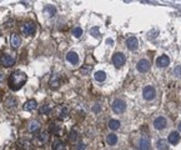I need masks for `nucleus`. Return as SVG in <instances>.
<instances>
[{
	"label": "nucleus",
	"mask_w": 181,
	"mask_h": 150,
	"mask_svg": "<svg viewBox=\"0 0 181 150\" xmlns=\"http://www.w3.org/2000/svg\"><path fill=\"white\" fill-rule=\"evenodd\" d=\"M143 95H144V99L145 100L150 101V100H152L155 98V95H156V90H155V88L151 86V85L145 86L144 90H143Z\"/></svg>",
	"instance_id": "obj_7"
},
{
	"label": "nucleus",
	"mask_w": 181,
	"mask_h": 150,
	"mask_svg": "<svg viewBox=\"0 0 181 150\" xmlns=\"http://www.w3.org/2000/svg\"><path fill=\"white\" fill-rule=\"evenodd\" d=\"M76 139H77V131H76L75 129H73V130L70 131V134H69V140H70L71 143H74Z\"/></svg>",
	"instance_id": "obj_31"
},
{
	"label": "nucleus",
	"mask_w": 181,
	"mask_h": 150,
	"mask_svg": "<svg viewBox=\"0 0 181 150\" xmlns=\"http://www.w3.org/2000/svg\"><path fill=\"white\" fill-rule=\"evenodd\" d=\"M106 43H108V44H112L114 42H112V40H111V39H108V40H106Z\"/></svg>",
	"instance_id": "obj_38"
},
{
	"label": "nucleus",
	"mask_w": 181,
	"mask_h": 150,
	"mask_svg": "<svg viewBox=\"0 0 181 150\" xmlns=\"http://www.w3.org/2000/svg\"><path fill=\"white\" fill-rule=\"evenodd\" d=\"M19 150H34V145L29 139H20L18 141Z\"/></svg>",
	"instance_id": "obj_9"
},
{
	"label": "nucleus",
	"mask_w": 181,
	"mask_h": 150,
	"mask_svg": "<svg viewBox=\"0 0 181 150\" xmlns=\"http://www.w3.org/2000/svg\"><path fill=\"white\" fill-rule=\"evenodd\" d=\"M69 115V108L66 105H60L56 108V116L58 119H66Z\"/></svg>",
	"instance_id": "obj_10"
},
{
	"label": "nucleus",
	"mask_w": 181,
	"mask_h": 150,
	"mask_svg": "<svg viewBox=\"0 0 181 150\" xmlns=\"http://www.w3.org/2000/svg\"><path fill=\"white\" fill-rule=\"evenodd\" d=\"M66 60H68L70 64L76 65L77 63H79V57H77V54H76V53H74V51H69V53L66 54Z\"/></svg>",
	"instance_id": "obj_18"
},
{
	"label": "nucleus",
	"mask_w": 181,
	"mask_h": 150,
	"mask_svg": "<svg viewBox=\"0 0 181 150\" xmlns=\"http://www.w3.org/2000/svg\"><path fill=\"white\" fill-rule=\"evenodd\" d=\"M106 143L109 145H115L116 143H118V136H116L115 134H109L108 138H106Z\"/></svg>",
	"instance_id": "obj_26"
},
{
	"label": "nucleus",
	"mask_w": 181,
	"mask_h": 150,
	"mask_svg": "<svg viewBox=\"0 0 181 150\" xmlns=\"http://www.w3.org/2000/svg\"><path fill=\"white\" fill-rule=\"evenodd\" d=\"M109 128H110L111 130H118V129L120 128V121H119V120H115V119L110 120V121H109Z\"/></svg>",
	"instance_id": "obj_27"
},
{
	"label": "nucleus",
	"mask_w": 181,
	"mask_h": 150,
	"mask_svg": "<svg viewBox=\"0 0 181 150\" xmlns=\"http://www.w3.org/2000/svg\"><path fill=\"white\" fill-rule=\"evenodd\" d=\"M167 141L172 145H176L179 141H180V134L177 131H172L169 134V138H167Z\"/></svg>",
	"instance_id": "obj_19"
},
{
	"label": "nucleus",
	"mask_w": 181,
	"mask_h": 150,
	"mask_svg": "<svg viewBox=\"0 0 181 150\" xmlns=\"http://www.w3.org/2000/svg\"><path fill=\"white\" fill-rule=\"evenodd\" d=\"M156 148L159 150H169V145H167V141L166 140H162L160 139L158 143H156Z\"/></svg>",
	"instance_id": "obj_25"
},
{
	"label": "nucleus",
	"mask_w": 181,
	"mask_h": 150,
	"mask_svg": "<svg viewBox=\"0 0 181 150\" xmlns=\"http://www.w3.org/2000/svg\"><path fill=\"white\" fill-rule=\"evenodd\" d=\"M10 44H11L12 48H18V46H20V44H21V39H20V36H19L18 34H12L11 38H10Z\"/></svg>",
	"instance_id": "obj_20"
},
{
	"label": "nucleus",
	"mask_w": 181,
	"mask_h": 150,
	"mask_svg": "<svg viewBox=\"0 0 181 150\" xmlns=\"http://www.w3.org/2000/svg\"><path fill=\"white\" fill-rule=\"evenodd\" d=\"M35 31H36V26H35V24L31 23V21L25 23V24H23V26H21V33H23L24 35H27V36L34 35Z\"/></svg>",
	"instance_id": "obj_4"
},
{
	"label": "nucleus",
	"mask_w": 181,
	"mask_h": 150,
	"mask_svg": "<svg viewBox=\"0 0 181 150\" xmlns=\"http://www.w3.org/2000/svg\"><path fill=\"white\" fill-rule=\"evenodd\" d=\"M73 35L76 36V38H80L83 35V29L80 28V26H76V28L73 29Z\"/></svg>",
	"instance_id": "obj_30"
},
{
	"label": "nucleus",
	"mask_w": 181,
	"mask_h": 150,
	"mask_svg": "<svg viewBox=\"0 0 181 150\" xmlns=\"http://www.w3.org/2000/svg\"><path fill=\"white\" fill-rule=\"evenodd\" d=\"M45 13L48 16H54L56 14V8L54 5H46L45 6Z\"/></svg>",
	"instance_id": "obj_24"
},
{
	"label": "nucleus",
	"mask_w": 181,
	"mask_h": 150,
	"mask_svg": "<svg viewBox=\"0 0 181 150\" xmlns=\"http://www.w3.org/2000/svg\"><path fill=\"white\" fill-rule=\"evenodd\" d=\"M136 68L140 73H146L150 70V61L146 60V59H141L140 61H137L136 64Z\"/></svg>",
	"instance_id": "obj_12"
},
{
	"label": "nucleus",
	"mask_w": 181,
	"mask_h": 150,
	"mask_svg": "<svg viewBox=\"0 0 181 150\" xmlns=\"http://www.w3.org/2000/svg\"><path fill=\"white\" fill-rule=\"evenodd\" d=\"M140 150H150V141L146 136H143L140 140Z\"/></svg>",
	"instance_id": "obj_21"
},
{
	"label": "nucleus",
	"mask_w": 181,
	"mask_h": 150,
	"mask_svg": "<svg viewBox=\"0 0 181 150\" xmlns=\"http://www.w3.org/2000/svg\"><path fill=\"white\" fill-rule=\"evenodd\" d=\"M93 110H94V112H99V110H101V108H100V105H99V104H96V105L93 108Z\"/></svg>",
	"instance_id": "obj_37"
},
{
	"label": "nucleus",
	"mask_w": 181,
	"mask_h": 150,
	"mask_svg": "<svg viewBox=\"0 0 181 150\" xmlns=\"http://www.w3.org/2000/svg\"><path fill=\"white\" fill-rule=\"evenodd\" d=\"M137 45H139V42L135 36H130L127 40H126V46L130 49V50H135L137 49Z\"/></svg>",
	"instance_id": "obj_16"
},
{
	"label": "nucleus",
	"mask_w": 181,
	"mask_h": 150,
	"mask_svg": "<svg viewBox=\"0 0 181 150\" xmlns=\"http://www.w3.org/2000/svg\"><path fill=\"white\" fill-rule=\"evenodd\" d=\"M84 149H85V144L84 143H80L79 145L76 146V150H84Z\"/></svg>",
	"instance_id": "obj_35"
},
{
	"label": "nucleus",
	"mask_w": 181,
	"mask_h": 150,
	"mask_svg": "<svg viewBox=\"0 0 181 150\" xmlns=\"http://www.w3.org/2000/svg\"><path fill=\"white\" fill-rule=\"evenodd\" d=\"M49 130H50L51 134H54L55 136H62L64 133H65V128H64V125L61 124L60 121H53V123H50Z\"/></svg>",
	"instance_id": "obj_2"
},
{
	"label": "nucleus",
	"mask_w": 181,
	"mask_h": 150,
	"mask_svg": "<svg viewBox=\"0 0 181 150\" xmlns=\"http://www.w3.org/2000/svg\"><path fill=\"white\" fill-rule=\"evenodd\" d=\"M94 78H95L96 81H100V83H101V81H104L106 79V74L104 71H96L95 75H94Z\"/></svg>",
	"instance_id": "obj_28"
},
{
	"label": "nucleus",
	"mask_w": 181,
	"mask_h": 150,
	"mask_svg": "<svg viewBox=\"0 0 181 150\" xmlns=\"http://www.w3.org/2000/svg\"><path fill=\"white\" fill-rule=\"evenodd\" d=\"M174 74H175L177 78H181V65H179V66H176V68H175Z\"/></svg>",
	"instance_id": "obj_33"
},
{
	"label": "nucleus",
	"mask_w": 181,
	"mask_h": 150,
	"mask_svg": "<svg viewBox=\"0 0 181 150\" xmlns=\"http://www.w3.org/2000/svg\"><path fill=\"white\" fill-rule=\"evenodd\" d=\"M112 110H114V113H116V114L124 113V112L126 110V104H125V101H122V100H120V99H116V100L112 103Z\"/></svg>",
	"instance_id": "obj_6"
},
{
	"label": "nucleus",
	"mask_w": 181,
	"mask_h": 150,
	"mask_svg": "<svg viewBox=\"0 0 181 150\" xmlns=\"http://www.w3.org/2000/svg\"><path fill=\"white\" fill-rule=\"evenodd\" d=\"M36 108H37V103H36L34 99L28 100L27 103L24 104V106H23V109H24L25 112H33V110H35Z\"/></svg>",
	"instance_id": "obj_15"
},
{
	"label": "nucleus",
	"mask_w": 181,
	"mask_h": 150,
	"mask_svg": "<svg viewBox=\"0 0 181 150\" xmlns=\"http://www.w3.org/2000/svg\"><path fill=\"white\" fill-rule=\"evenodd\" d=\"M61 75L60 74H53V76L50 78L49 80V86L51 89H58L61 85V80H60Z\"/></svg>",
	"instance_id": "obj_11"
},
{
	"label": "nucleus",
	"mask_w": 181,
	"mask_h": 150,
	"mask_svg": "<svg viewBox=\"0 0 181 150\" xmlns=\"http://www.w3.org/2000/svg\"><path fill=\"white\" fill-rule=\"evenodd\" d=\"M179 130L181 131V121H180V124H179Z\"/></svg>",
	"instance_id": "obj_39"
},
{
	"label": "nucleus",
	"mask_w": 181,
	"mask_h": 150,
	"mask_svg": "<svg viewBox=\"0 0 181 150\" xmlns=\"http://www.w3.org/2000/svg\"><path fill=\"white\" fill-rule=\"evenodd\" d=\"M166 125H167V121L164 116H159L154 120V128L156 130H162L166 128Z\"/></svg>",
	"instance_id": "obj_13"
},
{
	"label": "nucleus",
	"mask_w": 181,
	"mask_h": 150,
	"mask_svg": "<svg viewBox=\"0 0 181 150\" xmlns=\"http://www.w3.org/2000/svg\"><path fill=\"white\" fill-rule=\"evenodd\" d=\"M90 34H91L93 36H95V38H99V36H100L99 29L96 28V26H95V28H91V29H90Z\"/></svg>",
	"instance_id": "obj_32"
},
{
	"label": "nucleus",
	"mask_w": 181,
	"mask_h": 150,
	"mask_svg": "<svg viewBox=\"0 0 181 150\" xmlns=\"http://www.w3.org/2000/svg\"><path fill=\"white\" fill-rule=\"evenodd\" d=\"M125 61H126V58H125V55H124L122 53H116V54H114L112 63H114L115 66L120 68V66H122V65L125 64Z\"/></svg>",
	"instance_id": "obj_8"
},
{
	"label": "nucleus",
	"mask_w": 181,
	"mask_h": 150,
	"mask_svg": "<svg viewBox=\"0 0 181 150\" xmlns=\"http://www.w3.org/2000/svg\"><path fill=\"white\" fill-rule=\"evenodd\" d=\"M50 112H51V105H49V104H45V105H43L40 108L41 114H50Z\"/></svg>",
	"instance_id": "obj_29"
},
{
	"label": "nucleus",
	"mask_w": 181,
	"mask_h": 150,
	"mask_svg": "<svg viewBox=\"0 0 181 150\" xmlns=\"http://www.w3.org/2000/svg\"><path fill=\"white\" fill-rule=\"evenodd\" d=\"M0 63L4 68H9L15 64V55L14 54H3L0 58Z\"/></svg>",
	"instance_id": "obj_3"
},
{
	"label": "nucleus",
	"mask_w": 181,
	"mask_h": 150,
	"mask_svg": "<svg viewBox=\"0 0 181 150\" xmlns=\"http://www.w3.org/2000/svg\"><path fill=\"white\" fill-rule=\"evenodd\" d=\"M169 64H170V58L167 57V55H160L156 59V65L159 68H166Z\"/></svg>",
	"instance_id": "obj_14"
},
{
	"label": "nucleus",
	"mask_w": 181,
	"mask_h": 150,
	"mask_svg": "<svg viewBox=\"0 0 181 150\" xmlns=\"http://www.w3.org/2000/svg\"><path fill=\"white\" fill-rule=\"evenodd\" d=\"M18 105V100L14 98V97H10L5 100V108L8 110H12V109H15Z\"/></svg>",
	"instance_id": "obj_17"
},
{
	"label": "nucleus",
	"mask_w": 181,
	"mask_h": 150,
	"mask_svg": "<svg viewBox=\"0 0 181 150\" xmlns=\"http://www.w3.org/2000/svg\"><path fill=\"white\" fill-rule=\"evenodd\" d=\"M49 139H50L49 133H48V131H43V133L37 134V135L35 136L34 143H35L36 145H39V146H43V145H45V144L49 141Z\"/></svg>",
	"instance_id": "obj_5"
},
{
	"label": "nucleus",
	"mask_w": 181,
	"mask_h": 150,
	"mask_svg": "<svg viewBox=\"0 0 181 150\" xmlns=\"http://www.w3.org/2000/svg\"><path fill=\"white\" fill-rule=\"evenodd\" d=\"M40 128H41V125H40V123H39V121H36V120L30 121V124H29V131L34 133V131H37Z\"/></svg>",
	"instance_id": "obj_23"
},
{
	"label": "nucleus",
	"mask_w": 181,
	"mask_h": 150,
	"mask_svg": "<svg viewBox=\"0 0 181 150\" xmlns=\"http://www.w3.org/2000/svg\"><path fill=\"white\" fill-rule=\"evenodd\" d=\"M27 80H28L27 74L23 73V71H20V70H16V71H14V73L10 75L8 84H9L10 90L18 91L19 89H21V88L24 86V84L27 83Z\"/></svg>",
	"instance_id": "obj_1"
},
{
	"label": "nucleus",
	"mask_w": 181,
	"mask_h": 150,
	"mask_svg": "<svg viewBox=\"0 0 181 150\" xmlns=\"http://www.w3.org/2000/svg\"><path fill=\"white\" fill-rule=\"evenodd\" d=\"M4 44H5V39H4L2 35H0V50L4 48Z\"/></svg>",
	"instance_id": "obj_34"
},
{
	"label": "nucleus",
	"mask_w": 181,
	"mask_h": 150,
	"mask_svg": "<svg viewBox=\"0 0 181 150\" xmlns=\"http://www.w3.org/2000/svg\"><path fill=\"white\" fill-rule=\"evenodd\" d=\"M53 150H69V148H68V145H66L65 143H64V141L58 140V141L54 143Z\"/></svg>",
	"instance_id": "obj_22"
},
{
	"label": "nucleus",
	"mask_w": 181,
	"mask_h": 150,
	"mask_svg": "<svg viewBox=\"0 0 181 150\" xmlns=\"http://www.w3.org/2000/svg\"><path fill=\"white\" fill-rule=\"evenodd\" d=\"M4 78H5L4 73H3V71H0V84H2V83H3V81H4Z\"/></svg>",
	"instance_id": "obj_36"
}]
</instances>
